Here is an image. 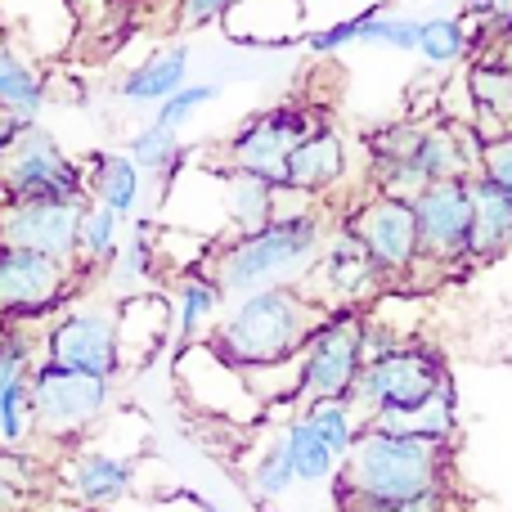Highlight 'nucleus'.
<instances>
[{"mask_svg": "<svg viewBox=\"0 0 512 512\" xmlns=\"http://www.w3.org/2000/svg\"><path fill=\"white\" fill-rule=\"evenodd\" d=\"M288 203V194H283ZM328 239V221L310 203L292 198V207H279L274 221H265L252 234L212 243V256L203 270L225 288V297H248L265 288H297L319 261Z\"/></svg>", "mask_w": 512, "mask_h": 512, "instance_id": "obj_1", "label": "nucleus"}, {"mask_svg": "<svg viewBox=\"0 0 512 512\" xmlns=\"http://www.w3.org/2000/svg\"><path fill=\"white\" fill-rule=\"evenodd\" d=\"M324 310L306 297L301 288H265L234 297L230 315L207 333V342L243 373L270 369V364H292L306 351L315 324Z\"/></svg>", "mask_w": 512, "mask_h": 512, "instance_id": "obj_2", "label": "nucleus"}, {"mask_svg": "<svg viewBox=\"0 0 512 512\" xmlns=\"http://www.w3.org/2000/svg\"><path fill=\"white\" fill-rule=\"evenodd\" d=\"M450 445L427 441L418 432H387L364 423L360 441L342 459L333 495H369V499H418L445 490Z\"/></svg>", "mask_w": 512, "mask_h": 512, "instance_id": "obj_3", "label": "nucleus"}, {"mask_svg": "<svg viewBox=\"0 0 512 512\" xmlns=\"http://www.w3.org/2000/svg\"><path fill=\"white\" fill-rule=\"evenodd\" d=\"M445 387H450L445 355L432 342H423V337H405L400 346H391V351L373 355L364 364L351 405L360 409L369 427L405 432L409 418L432 405Z\"/></svg>", "mask_w": 512, "mask_h": 512, "instance_id": "obj_4", "label": "nucleus"}, {"mask_svg": "<svg viewBox=\"0 0 512 512\" xmlns=\"http://www.w3.org/2000/svg\"><path fill=\"white\" fill-rule=\"evenodd\" d=\"M364 315L360 306H333L315 324L306 351L297 355V409L315 400H351L369 351H364Z\"/></svg>", "mask_w": 512, "mask_h": 512, "instance_id": "obj_5", "label": "nucleus"}, {"mask_svg": "<svg viewBox=\"0 0 512 512\" xmlns=\"http://www.w3.org/2000/svg\"><path fill=\"white\" fill-rule=\"evenodd\" d=\"M32 387V427L54 445H77L113 405V382L95 373L63 369L54 360H36L27 373Z\"/></svg>", "mask_w": 512, "mask_h": 512, "instance_id": "obj_6", "label": "nucleus"}, {"mask_svg": "<svg viewBox=\"0 0 512 512\" xmlns=\"http://www.w3.org/2000/svg\"><path fill=\"white\" fill-rule=\"evenodd\" d=\"M0 198H59L86 203V171L41 122H27L0 153Z\"/></svg>", "mask_w": 512, "mask_h": 512, "instance_id": "obj_7", "label": "nucleus"}, {"mask_svg": "<svg viewBox=\"0 0 512 512\" xmlns=\"http://www.w3.org/2000/svg\"><path fill=\"white\" fill-rule=\"evenodd\" d=\"M45 360L77 373L117 382L126 369L122 328H117V301H68L45 324Z\"/></svg>", "mask_w": 512, "mask_h": 512, "instance_id": "obj_8", "label": "nucleus"}, {"mask_svg": "<svg viewBox=\"0 0 512 512\" xmlns=\"http://www.w3.org/2000/svg\"><path fill=\"white\" fill-rule=\"evenodd\" d=\"M86 274V265L0 243V319H54Z\"/></svg>", "mask_w": 512, "mask_h": 512, "instance_id": "obj_9", "label": "nucleus"}, {"mask_svg": "<svg viewBox=\"0 0 512 512\" xmlns=\"http://www.w3.org/2000/svg\"><path fill=\"white\" fill-rule=\"evenodd\" d=\"M324 117H315L306 104H274L261 108V113L243 117L239 131L225 140L221 162L225 167L252 171V176L270 180V185L283 189V171H288V158L301 140H306Z\"/></svg>", "mask_w": 512, "mask_h": 512, "instance_id": "obj_10", "label": "nucleus"}, {"mask_svg": "<svg viewBox=\"0 0 512 512\" xmlns=\"http://www.w3.org/2000/svg\"><path fill=\"white\" fill-rule=\"evenodd\" d=\"M346 230L364 243V252L378 261V270L387 274V283H400L418 270L423 261V239H418V212L405 198H387V194H364L355 198L342 212Z\"/></svg>", "mask_w": 512, "mask_h": 512, "instance_id": "obj_11", "label": "nucleus"}, {"mask_svg": "<svg viewBox=\"0 0 512 512\" xmlns=\"http://www.w3.org/2000/svg\"><path fill=\"white\" fill-rule=\"evenodd\" d=\"M418 212V239H423V261L418 270H463L472 248V225H477V203H472V176L468 180H436L414 198Z\"/></svg>", "mask_w": 512, "mask_h": 512, "instance_id": "obj_12", "label": "nucleus"}, {"mask_svg": "<svg viewBox=\"0 0 512 512\" xmlns=\"http://www.w3.org/2000/svg\"><path fill=\"white\" fill-rule=\"evenodd\" d=\"M86 203H59V198H0V243L32 248L81 265V221Z\"/></svg>", "mask_w": 512, "mask_h": 512, "instance_id": "obj_13", "label": "nucleus"}, {"mask_svg": "<svg viewBox=\"0 0 512 512\" xmlns=\"http://www.w3.org/2000/svg\"><path fill=\"white\" fill-rule=\"evenodd\" d=\"M315 283H319V292H310V301H315L319 310L360 306L373 292L391 288L387 274L378 270V261L364 252V243L355 239L346 225H333V239H324V252H319V261L310 265V274L297 288H315Z\"/></svg>", "mask_w": 512, "mask_h": 512, "instance_id": "obj_14", "label": "nucleus"}, {"mask_svg": "<svg viewBox=\"0 0 512 512\" xmlns=\"http://www.w3.org/2000/svg\"><path fill=\"white\" fill-rule=\"evenodd\" d=\"M351 171V149L328 122H319L306 140L292 149L288 171H283V194L301 198V203H319L328 198Z\"/></svg>", "mask_w": 512, "mask_h": 512, "instance_id": "obj_15", "label": "nucleus"}, {"mask_svg": "<svg viewBox=\"0 0 512 512\" xmlns=\"http://www.w3.org/2000/svg\"><path fill=\"white\" fill-rule=\"evenodd\" d=\"M63 481L90 512H108L117 499L131 495L135 486V459L108 450H72L63 459Z\"/></svg>", "mask_w": 512, "mask_h": 512, "instance_id": "obj_16", "label": "nucleus"}, {"mask_svg": "<svg viewBox=\"0 0 512 512\" xmlns=\"http://www.w3.org/2000/svg\"><path fill=\"white\" fill-rule=\"evenodd\" d=\"M463 95H468V122L486 140L512 131V59H504V54H481L463 72Z\"/></svg>", "mask_w": 512, "mask_h": 512, "instance_id": "obj_17", "label": "nucleus"}, {"mask_svg": "<svg viewBox=\"0 0 512 512\" xmlns=\"http://www.w3.org/2000/svg\"><path fill=\"white\" fill-rule=\"evenodd\" d=\"M81 171H86V194L90 203L113 207L117 216L131 221L144 203V171L131 162V153L117 149H95L81 158Z\"/></svg>", "mask_w": 512, "mask_h": 512, "instance_id": "obj_18", "label": "nucleus"}, {"mask_svg": "<svg viewBox=\"0 0 512 512\" xmlns=\"http://www.w3.org/2000/svg\"><path fill=\"white\" fill-rule=\"evenodd\" d=\"M185 86H189V45H171V50L149 54L140 68L126 72V77L117 81V95H122L126 104L158 108Z\"/></svg>", "mask_w": 512, "mask_h": 512, "instance_id": "obj_19", "label": "nucleus"}, {"mask_svg": "<svg viewBox=\"0 0 512 512\" xmlns=\"http://www.w3.org/2000/svg\"><path fill=\"white\" fill-rule=\"evenodd\" d=\"M221 167V189H225V216H230L234 234H252L261 230L265 221H274L283 207V189L270 185V180L252 176V171H239V167Z\"/></svg>", "mask_w": 512, "mask_h": 512, "instance_id": "obj_20", "label": "nucleus"}, {"mask_svg": "<svg viewBox=\"0 0 512 512\" xmlns=\"http://www.w3.org/2000/svg\"><path fill=\"white\" fill-rule=\"evenodd\" d=\"M472 203H477V225H472L468 261H499L512 252V194L490 185L486 176H472Z\"/></svg>", "mask_w": 512, "mask_h": 512, "instance_id": "obj_21", "label": "nucleus"}, {"mask_svg": "<svg viewBox=\"0 0 512 512\" xmlns=\"http://www.w3.org/2000/svg\"><path fill=\"white\" fill-rule=\"evenodd\" d=\"M126 153H131V162L144 171V176L158 180L162 194H167V189L180 180V171L189 167V149H185V140H180V131L158 126L153 117L126 140Z\"/></svg>", "mask_w": 512, "mask_h": 512, "instance_id": "obj_22", "label": "nucleus"}, {"mask_svg": "<svg viewBox=\"0 0 512 512\" xmlns=\"http://www.w3.org/2000/svg\"><path fill=\"white\" fill-rule=\"evenodd\" d=\"M135 221V234L131 243H122V252H117V261L108 265L104 274V288L113 301L122 297H135V292L144 288V283L158 274V248H153V234H158V225H153V216H131Z\"/></svg>", "mask_w": 512, "mask_h": 512, "instance_id": "obj_23", "label": "nucleus"}, {"mask_svg": "<svg viewBox=\"0 0 512 512\" xmlns=\"http://www.w3.org/2000/svg\"><path fill=\"white\" fill-rule=\"evenodd\" d=\"M225 288L207 270H185V279L176 283V346L203 342L207 324L216 319V310L225 306Z\"/></svg>", "mask_w": 512, "mask_h": 512, "instance_id": "obj_24", "label": "nucleus"}, {"mask_svg": "<svg viewBox=\"0 0 512 512\" xmlns=\"http://www.w3.org/2000/svg\"><path fill=\"white\" fill-rule=\"evenodd\" d=\"M279 436H283V445H288V459H292V468H297L301 486H324V481L333 486L337 472H342V459H337V454L328 450L315 432H310L306 418L292 414L288 423L279 427Z\"/></svg>", "mask_w": 512, "mask_h": 512, "instance_id": "obj_25", "label": "nucleus"}, {"mask_svg": "<svg viewBox=\"0 0 512 512\" xmlns=\"http://www.w3.org/2000/svg\"><path fill=\"white\" fill-rule=\"evenodd\" d=\"M297 414L306 418V427L337 454V459H346L351 445L360 441V432H364V414L351 405V400H315V405H301Z\"/></svg>", "mask_w": 512, "mask_h": 512, "instance_id": "obj_26", "label": "nucleus"}, {"mask_svg": "<svg viewBox=\"0 0 512 512\" xmlns=\"http://www.w3.org/2000/svg\"><path fill=\"white\" fill-rule=\"evenodd\" d=\"M423 135H427V122H418V117H396V122H382V126H373V131H364L369 171L414 162L418 149H423Z\"/></svg>", "mask_w": 512, "mask_h": 512, "instance_id": "obj_27", "label": "nucleus"}, {"mask_svg": "<svg viewBox=\"0 0 512 512\" xmlns=\"http://www.w3.org/2000/svg\"><path fill=\"white\" fill-rule=\"evenodd\" d=\"M472 50V32L463 14H427L423 18V41H418V59L427 68H454Z\"/></svg>", "mask_w": 512, "mask_h": 512, "instance_id": "obj_28", "label": "nucleus"}, {"mask_svg": "<svg viewBox=\"0 0 512 512\" xmlns=\"http://www.w3.org/2000/svg\"><path fill=\"white\" fill-rule=\"evenodd\" d=\"M122 225L126 216H117L113 207H86V221H81V265L90 274H108V265L122 252Z\"/></svg>", "mask_w": 512, "mask_h": 512, "instance_id": "obj_29", "label": "nucleus"}, {"mask_svg": "<svg viewBox=\"0 0 512 512\" xmlns=\"http://www.w3.org/2000/svg\"><path fill=\"white\" fill-rule=\"evenodd\" d=\"M41 104H45V77L0 41V108L36 117L41 113Z\"/></svg>", "mask_w": 512, "mask_h": 512, "instance_id": "obj_30", "label": "nucleus"}, {"mask_svg": "<svg viewBox=\"0 0 512 512\" xmlns=\"http://www.w3.org/2000/svg\"><path fill=\"white\" fill-rule=\"evenodd\" d=\"M360 18V45H382V50H400V54H418L423 41V18L414 14H391L387 5H369Z\"/></svg>", "mask_w": 512, "mask_h": 512, "instance_id": "obj_31", "label": "nucleus"}, {"mask_svg": "<svg viewBox=\"0 0 512 512\" xmlns=\"http://www.w3.org/2000/svg\"><path fill=\"white\" fill-rule=\"evenodd\" d=\"M292 486H297V468H292V459H288L283 436L274 432L270 441H265V450L256 454V463H252V490L261 499H283Z\"/></svg>", "mask_w": 512, "mask_h": 512, "instance_id": "obj_32", "label": "nucleus"}, {"mask_svg": "<svg viewBox=\"0 0 512 512\" xmlns=\"http://www.w3.org/2000/svg\"><path fill=\"white\" fill-rule=\"evenodd\" d=\"M32 432V387L27 378H14L9 387H0V445L23 450Z\"/></svg>", "mask_w": 512, "mask_h": 512, "instance_id": "obj_33", "label": "nucleus"}, {"mask_svg": "<svg viewBox=\"0 0 512 512\" xmlns=\"http://www.w3.org/2000/svg\"><path fill=\"white\" fill-rule=\"evenodd\" d=\"M216 95H221V81H189V86L176 90L167 104L153 108V122L171 126V131H185V122H194L198 108H207Z\"/></svg>", "mask_w": 512, "mask_h": 512, "instance_id": "obj_34", "label": "nucleus"}, {"mask_svg": "<svg viewBox=\"0 0 512 512\" xmlns=\"http://www.w3.org/2000/svg\"><path fill=\"white\" fill-rule=\"evenodd\" d=\"M337 512H445V490L418 499H369V495H333Z\"/></svg>", "mask_w": 512, "mask_h": 512, "instance_id": "obj_35", "label": "nucleus"}, {"mask_svg": "<svg viewBox=\"0 0 512 512\" xmlns=\"http://www.w3.org/2000/svg\"><path fill=\"white\" fill-rule=\"evenodd\" d=\"M477 176H486L490 185H499V189H508V194H512V131L495 135V140H486Z\"/></svg>", "mask_w": 512, "mask_h": 512, "instance_id": "obj_36", "label": "nucleus"}, {"mask_svg": "<svg viewBox=\"0 0 512 512\" xmlns=\"http://www.w3.org/2000/svg\"><path fill=\"white\" fill-rule=\"evenodd\" d=\"M243 0H180V23L185 27H207V23H221L239 9Z\"/></svg>", "mask_w": 512, "mask_h": 512, "instance_id": "obj_37", "label": "nucleus"}, {"mask_svg": "<svg viewBox=\"0 0 512 512\" xmlns=\"http://www.w3.org/2000/svg\"><path fill=\"white\" fill-rule=\"evenodd\" d=\"M36 459L27 450H9V445H0V477H14V481H27V486H36Z\"/></svg>", "mask_w": 512, "mask_h": 512, "instance_id": "obj_38", "label": "nucleus"}, {"mask_svg": "<svg viewBox=\"0 0 512 512\" xmlns=\"http://www.w3.org/2000/svg\"><path fill=\"white\" fill-rule=\"evenodd\" d=\"M499 14H512V0H463V18H477V23H490Z\"/></svg>", "mask_w": 512, "mask_h": 512, "instance_id": "obj_39", "label": "nucleus"}, {"mask_svg": "<svg viewBox=\"0 0 512 512\" xmlns=\"http://www.w3.org/2000/svg\"><path fill=\"white\" fill-rule=\"evenodd\" d=\"M9 328H14V324H9V319H0V346H5V337H9Z\"/></svg>", "mask_w": 512, "mask_h": 512, "instance_id": "obj_40", "label": "nucleus"}]
</instances>
